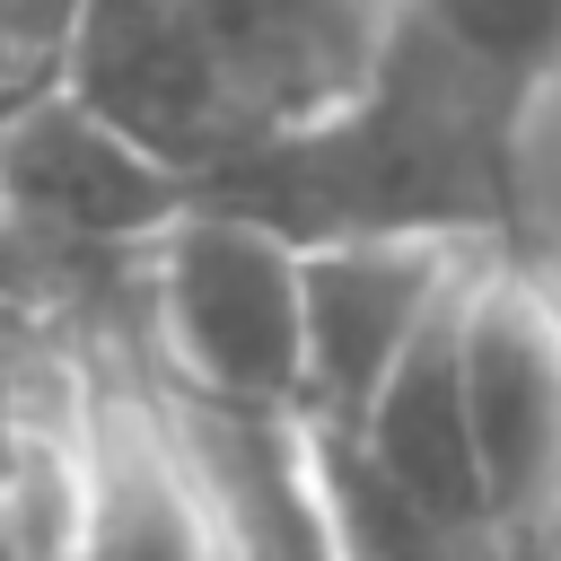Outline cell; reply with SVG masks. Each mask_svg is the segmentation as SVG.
Wrapping results in <instances>:
<instances>
[{
  "label": "cell",
  "mask_w": 561,
  "mask_h": 561,
  "mask_svg": "<svg viewBox=\"0 0 561 561\" xmlns=\"http://www.w3.org/2000/svg\"><path fill=\"white\" fill-rule=\"evenodd\" d=\"M561 88V0H403L377 79L316 131L202 184L298 245L438 237L465 254H543L535 123Z\"/></svg>",
  "instance_id": "cell-1"
},
{
  "label": "cell",
  "mask_w": 561,
  "mask_h": 561,
  "mask_svg": "<svg viewBox=\"0 0 561 561\" xmlns=\"http://www.w3.org/2000/svg\"><path fill=\"white\" fill-rule=\"evenodd\" d=\"M140 351L210 412L307 421V245L245 210L175 219L140 254Z\"/></svg>",
  "instance_id": "cell-2"
},
{
  "label": "cell",
  "mask_w": 561,
  "mask_h": 561,
  "mask_svg": "<svg viewBox=\"0 0 561 561\" xmlns=\"http://www.w3.org/2000/svg\"><path fill=\"white\" fill-rule=\"evenodd\" d=\"M482 508L500 561H561V272L552 254H473L456 298Z\"/></svg>",
  "instance_id": "cell-3"
},
{
  "label": "cell",
  "mask_w": 561,
  "mask_h": 561,
  "mask_svg": "<svg viewBox=\"0 0 561 561\" xmlns=\"http://www.w3.org/2000/svg\"><path fill=\"white\" fill-rule=\"evenodd\" d=\"M0 175H9L18 254H61V263H131L175 219L202 210V184L184 167L149 158L131 131L88 114L70 88L9 105Z\"/></svg>",
  "instance_id": "cell-4"
},
{
  "label": "cell",
  "mask_w": 561,
  "mask_h": 561,
  "mask_svg": "<svg viewBox=\"0 0 561 561\" xmlns=\"http://www.w3.org/2000/svg\"><path fill=\"white\" fill-rule=\"evenodd\" d=\"M465 245L438 237H342L307 245V430L351 438L412 342L438 324V307L465 280Z\"/></svg>",
  "instance_id": "cell-5"
}]
</instances>
